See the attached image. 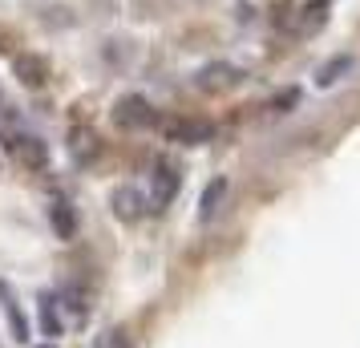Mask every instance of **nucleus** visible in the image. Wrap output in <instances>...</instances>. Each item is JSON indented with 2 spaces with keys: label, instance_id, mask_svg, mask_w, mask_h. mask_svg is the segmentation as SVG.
Wrapping results in <instances>:
<instances>
[{
  "label": "nucleus",
  "instance_id": "obj_14",
  "mask_svg": "<svg viewBox=\"0 0 360 348\" xmlns=\"http://www.w3.org/2000/svg\"><path fill=\"white\" fill-rule=\"evenodd\" d=\"M295 101H300V89H283V94H276V101H271V110H276V114H288V110H292Z\"/></svg>",
  "mask_w": 360,
  "mask_h": 348
},
{
  "label": "nucleus",
  "instance_id": "obj_6",
  "mask_svg": "<svg viewBox=\"0 0 360 348\" xmlns=\"http://www.w3.org/2000/svg\"><path fill=\"white\" fill-rule=\"evenodd\" d=\"M231 195V183L219 174V179H211L207 183V191H202V199H198V223H211L219 211H223V199Z\"/></svg>",
  "mask_w": 360,
  "mask_h": 348
},
{
  "label": "nucleus",
  "instance_id": "obj_1",
  "mask_svg": "<svg viewBox=\"0 0 360 348\" xmlns=\"http://www.w3.org/2000/svg\"><path fill=\"white\" fill-rule=\"evenodd\" d=\"M114 126L117 130H146V126H158V114L142 94H126L114 101Z\"/></svg>",
  "mask_w": 360,
  "mask_h": 348
},
{
  "label": "nucleus",
  "instance_id": "obj_9",
  "mask_svg": "<svg viewBox=\"0 0 360 348\" xmlns=\"http://www.w3.org/2000/svg\"><path fill=\"white\" fill-rule=\"evenodd\" d=\"M13 73H17L20 85H29V89L45 85V65H41L37 57H17V61H13Z\"/></svg>",
  "mask_w": 360,
  "mask_h": 348
},
{
  "label": "nucleus",
  "instance_id": "obj_4",
  "mask_svg": "<svg viewBox=\"0 0 360 348\" xmlns=\"http://www.w3.org/2000/svg\"><path fill=\"white\" fill-rule=\"evenodd\" d=\"M110 207H114V215L122 219V223H138V219L146 215V199H142V191H134V186H114Z\"/></svg>",
  "mask_w": 360,
  "mask_h": 348
},
{
  "label": "nucleus",
  "instance_id": "obj_7",
  "mask_svg": "<svg viewBox=\"0 0 360 348\" xmlns=\"http://www.w3.org/2000/svg\"><path fill=\"white\" fill-rule=\"evenodd\" d=\"M0 308H4V316H8V328H13V340H29V320H25V312H20L17 296H13V288L0 280Z\"/></svg>",
  "mask_w": 360,
  "mask_h": 348
},
{
  "label": "nucleus",
  "instance_id": "obj_2",
  "mask_svg": "<svg viewBox=\"0 0 360 348\" xmlns=\"http://www.w3.org/2000/svg\"><path fill=\"white\" fill-rule=\"evenodd\" d=\"M166 142H182V146H198V142H211L214 126L211 122H195V117H162L158 122Z\"/></svg>",
  "mask_w": 360,
  "mask_h": 348
},
{
  "label": "nucleus",
  "instance_id": "obj_10",
  "mask_svg": "<svg viewBox=\"0 0 360 348\" xmlns=\"http://www.w3.org/2000/svg\"><path fill=\"white\" fill-rule=\"evenodd\" d=\"M328 8H332V0H308L304 4V17H300V33H316L328 20Z\"/></svg>",
  "mask_w": 360,
  "mask_h": 348
},
{
  "label": "nucleus",
  "instance_id": "obj_12",
  "mask_svg": "<svg viewBox=\"0 0 360 348\" xmlns=\"http://www.w3.org/2000/svg\"><path fill=\"white\" fill-rule=\"evenodd\" d=\"M13 146L25 154V162H33V166H45V162H49V146H45L41 138H20V142H13Z\"/></svg>",
  "mask_w": 360,
  "mask_h": 348
},
{
  "label": "nucleus",
  "instance_id": "obj_13",
  "mask_svg": "<svg viewBox=\"0 0 360 348\" xmlns=\"http://www.w3.org/2000/svg\"><path fill=\"white\" fill-rule=\"evenodd\" d=\"M41 324H45V336H61V324L53 316V296H41Z\"/></svg>",
  "mask_w": 360,
  "mask_h": 348
},
{
  "label": "nucleus",
  "instance_id": "obj_16",
  "mask_svg": "<svg viewBox=\"0 0 360 348\" xmlns=\"http://www.w3.org/2000/svg\"><path fill=\"white\" fill-rule=\"evenodd\" d=\"M0 110H4V94H0Z\"/></svg>",
  "mask_w": 360,
  "mask_h": 348
},
{
  "label": "nucleus",
  "instance_id": "obj_18",
  "mask_svg": "<svg viewBox=\"0 0 360 348\" xmlns=\"http://www.w3.org/2000/svg\"><path fill=\"white\" fill-rule=\"evenodd\" d=\"M0 348H4V344H0Z\"/></svg>",
  "mask_w": 360,
  "mask_h": 348
},
{
  "label": "nucleus",
  "instance_id": "obj_8",
  "mask_svg": "<svg viewBox=\"0 0 360 348\" xmlns=\"http://www.w3.org/2000/svg\"><path fill=\"white\" fill-rule=\"evenodd\" d=\"M356 65V61H352V57H348V53H340V57H332V61H324V65L316 69V85H320V89H328V85H336L344 77V73H348V69Z\"/></svg>",
  "mask_w": 360,
  "mask_h": 348
},
{
  "label": "nucleus",
  "instance_id": "obj_3",
  "mask_svg": "<svg viewBox=\"0 0 360 348\" xmlns=\"http://www.w3.org/2000/svg\"><path fill=\"white\" fill-rule=\"evenodd\" d=\"M243 69L239 65H231V61H211V65H202L195 73V85L198 89H235V85H243Z\"/></svg>",
  "mask_w": 360,
  "mask_h": 348
},
{
  "label": "nucleus",
  "instance_id": "obj_5",
  "mask_svg": "<svg viewBox=\"0 0 360 348\" xmlns=\"http://www.w3.org/2000/svg\"><path fill=\"white\" fill-rule=\"evenodd\" d=\"M179 186H182V174H179V166L174 162H158L154 166V202H158V207H166V202L174 199Z\"/></svg>",
  "mask_w": 360,
  "mask_h": 348
},
{
  "label": "nucleus",
  "instance_id": "obj_11",
  "mask_svg": "<svg viewBox=\"0 0 360 348\" xmlns=\"http://www.w3.org/2000/svg\"><path fill=\"white\" fill-rule=\"evenodd\" d=\"M49 219H53V231L61 235V239H73V231H77V215H73L61 199L49 207Z\"/></svg>",
  "mask_w": 360,
  "mask_h": 348
},
{
  "label": "nucleus",
  "instance_id": "obj_17",
  "mask_svg": "<svg viewBox=\"0 0 360 348\" xmlns=\"http://www.w3.org/2000/svg\"><path fill=\"white\" fill-rule=\"evenodd\" d=\"M41 348H53V344H41Z\"/></svg>",
  "mask_w": 360,
  "mask_h": 348
},
{
  "label": "nucleus",
  "instance_id": "obj_15",
  "mask_svg": "<svg viewBox=\"0 0 360 348\" xmlns=\"http://www.w3.org/2000/svg\"><path fill=\"white\" fill-rule=\"evenodd\" d=\"M114 348H130V340H126V336L117 332V336H114Z\"/></svg>",
  "mask_w": 360,
  "mask_h": 348
}]
</instances>
